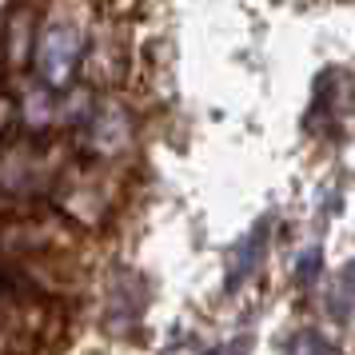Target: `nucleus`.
Here are the masks:
<instances>
[{
	"label": "nucleus",
	"instance_id": "nucleus-1",
	"mask_svg": "<svg viewBox=\"0 0 355 355\" xmlns=\"http://www.w3.org/2000/svg\"><path fill=\"white\" fill-rule=\"evenodd\" d=\"M76 52H80V33L72 24H52L40 40V72L52 84H60L76 64Z\"/></svg>",
	"mask_w": 355,
	"mask_h": 355
}]
</instances>
